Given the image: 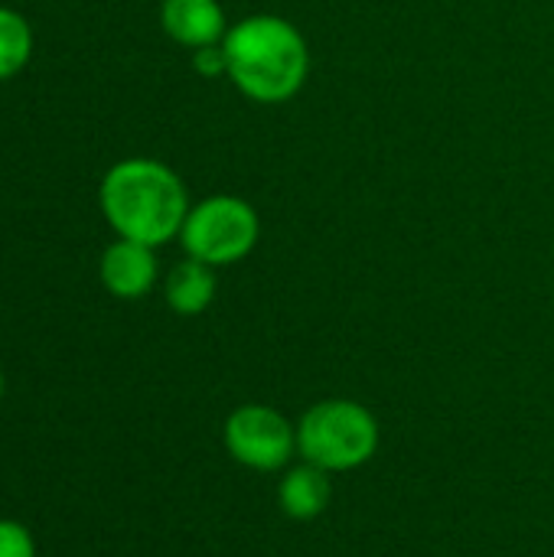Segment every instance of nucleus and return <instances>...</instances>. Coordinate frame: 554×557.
<instances>
[{"label": "nucleus", "instance_id": "f257e3e1", "mask_svg": "<svg viewBox=\"0 0 554 557\" xmlns=\"http://www.w3.org/2000/svg\"><path fill=\"white\" fill-rule=\"evenodd\" d=\"M222 49L229 59V82L258 104L291 101L310 72L304 33L274 13H255L229 26Z\"/></svg>", "mask_w": 554, "mask_h": 557}, {"label": "nucleus", "instance_id": "f03ea898", "mask_svg": "<svg viewBox=\"0 0 554 557\" xmlns=\"http://www.w3.org/2000/svg\"><path fill=\"white\" fill-rule=\"evenodd\" d=\"M98 202L118 238H131L150 248L176 238L189 212L183 180L167 163L150 157L114 163L101 180Z\"/></svg>", "mask_w": 554, "mask_h": 557}, {"label": "nucleus", "instance_id": "7ed1b4c3", "mask_svg": "<svg viewBox=\"0 0 554 557\" xmlns=\"http://www.w3.org/2000/svg\"><path fill=\"white\" fill-rule=\"evenodd\" d=\"M379 450V421L349 398L313 405L297 421V454L327 473H349L366 467Z\"/></svg>", "mask_w": 554, "mask_h": 557}, {"label": "nucleus", "instance_id": "20e7f679", "mask_svg": "<svg viewBox=\"0 0 554 557\" xmlns=\"http://www.w3.org/2000/svg\"><path fill=\"white\" fill-rule=\"evenodd\" d=\"M261 235V219L255 206L242 196H209L189 206L180 228V242L189 258L212 268H229L245 261Z\"/></svg>", "mask_w": 554, "mask_h": 557}, {"label": "nucleus", "instance_id": "39448f33", "mask_svg": "<svg viewBox=\"0 0 554 557\" xmlns=\"http://www.w3.org/2000/svg\"><path fill=\"white\" fill-rule=\"evenodd\" d=\"M225 450L235 463L274 473L284 470L297 450V424H291L278 408L242 405L225 418Z\"/></svg>", "mask_w": 554, "mask_h": 557}, {"label": "nucleus", "instance_id": "423d86ee", "mask_svg": "<svg viewBox=\"0 0 554 557\" xmlns=\"http://www.w3.org/2000/svg\"><path fill=\"white\" fill-rule=\"evenodd\" d=\"M101 284L111 297L118 300H140L153 290L157 284V258L150 245L118 238L114 245L104 248L101 264H98Z\"/></svg>", "mask_w": 554, "mask_h": 557}, {"label": "nucleus", "instance_id": "0eeeda50", "mask_svg": "<svg viewBox=\"0 0 554 557\" xmlns=\"http://www.w3.org/2000/svg\"><path fill=\"white\" fill-rule=\"evenodd\" d=\"M160 26L170 39L189 49L216 46L225 39L229 23L219 0H163Z\"/></svg>", "mask_w": 554, "mask_h": 557}, {"label": "nucleus", "instance_id": "6e6552de", "mask_svg": "<svg viewBox=\"0 0 554 557\" xmlns=\"http://www.w3.org/2000/svg\"><path fill=\"white\" fill-rule=\"evenodd\" d=\"M330 499H333L330 473L313 463L291 467L278 483V506L287 519H297V522H310L323 516Z\"/></svg>", "mask_w": 554, "mask_h": 557}, {"label": "nucleus", "instance_id": "1a4fd4ad", "mask_svg": "<svg viewBox=\"0 0 554 557\" xmlns=\"http://www.w3.org/2000/svg\"><path fill=\"white\" fill-rule=\"evenodd\" d=\"M163 297H167L170 310L180 313V317H199V313H206L209 304L216 300V268L186 255V261H180L167 274Z\"/></svg>", "mask_w": 554, "mask_h": 557}, {"label": "nucleus", "instance_id": "9d476101", "mask_svg": "<svg viewBox=\"0 0 554 557\" xmlns=\"http://www.w3.org/2000/svg\"><path fill=\"white\" fill-rule=\"evenodd\" d=\"M33 52V29L29 23L16 13L0 7V78L16 75Z\"/></svg>", "mask_w": 554, "mask_h": 557}, {"label": "nucleus", "instance_id": "9b49d317", "mask_svg": "<svg viewBox=\"0 0 554 557\" xmlns=\"http://www.w3.org/2000/svg\"><path fill=\"white\" fill-rule=\"evenodd\" d=\"M0 557H36V539L23 522L0 519Z\"/></svg>", "mask_w": 554, "mask_h": 557}, {"label": "nucleus", "instance_id": "f8f14e48", "mask_svg": "<svg viewBox=\"0 0 554 557\" xmlns=\"http://www.w3.org/2000/svg\"><path fill=\"white\" fill-rule=\"evenodd\" d=\"M193 69H196L202 78L229 75V59H225L222 42H216V46H202V49H193Z\"/></svg>", "mask_w": 554, "mask_h": 557}, {"label": "nucleus", "instance_id": "ddd939ff", "mask_svg": "<svg viewBox=\"0 0 554 557\" xmlns=\"http://www.w3.org/2000/svg\"><path fill=\"white\" fill-rule=\"evenodd\" d=\"M0 398H3V369H0Z\"/></svg>", "mask_w": 554, "mask_h": 557}]
</instances>
